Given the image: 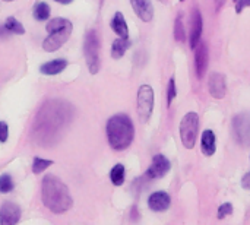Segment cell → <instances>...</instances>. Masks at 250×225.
Wrapping results in <instances>:
<instances>
[{"instance_id":"6da1fadb","label":"cell","mask_w":250,"mask_h":225,"mask_svg":"<svg viewBox=\"0 0 250 225\" xmlns=\"http://www.w3.org/2000/svg\"><path fill=\"white\" fill-rule=\"evenodd\" d=\"M67 105L69 104L56 100L42 105L32 126V133L40 145H48L50 142H56V139H59V133L67 124L70 117V107Z\"/></svg>"},{"instance_id":"7a4b0ae2","label":"cell","mask_w":250,"mask_h":225,"mask_svg":"<svg viewBox=\"0 0 250 225\" xmlns=\"http://www.w3.org/2000/svg\"><path fill=\"white\" fill-rule=\"evenodd\" d=\"M41 186L42 204L48 211H51L53 214H64L72 208V196L67 186L60 179L48 174L42 179Z\"/></svg>"},{"instance_id":"3957f363","label":"cell","mask_w":250,"mask_h":225,"mask_svg":"<svg viewBox=\"0 0 250 225\" xmlns=\"http://www.w3.org/2000/svg\"><path fill=\"white\" fill-rule=\"evenodd\" d=\"M135 136L133 123L126 114H116L107 122L108 143L116 151H123L130 146Z\"/></svg>"},{"instance_id":"277c9868","label":"cell","mask_w":250,"mask_h":225,"mask_svg":"<svg viewBox=\"0 0 250 225\" xmlns=\"http://www.w3.org/2000/svg\"><path fill=\"white\" fill-rule=\"evenodd\" d=\"M72 22L64 18H54L47 23L48 37L42 41V48L48 53L57 51L72 34Z\"/></svg>"},{"instance_id":"5b68a950","label":"cell","mask_w":250,"mask_h":225,"mask_svg":"<svg viewBox=\"0 0 250 225\" xmlns=\"http://www.w3.org/2000/svg\"><path fill=\"white\" fill-rule=\"evenodd\" d=\"M83 53H85V60L88 64V69L92 75L98 73L101 61H100V37L95 29L89 31L85 37V44H83Z\"/></svg>"},{"instance_id":"8992f818","label":"cell","mask_w":250,"mask_h":225,"mask_svg":"<svg viewBox=\"0 0 250 225\" xmlns=\"http://www.w3.org/2000/svg\"><path fill=\"white\" fill-rule=\"evenodd\" d=\"M198 129H199V117L196 113H188L183 120L180 122V138L182 143L186 149H193L198 138Z\"/></svg>"},{"instance_id":"52a82bcc","label":"cell","mask_w":250,"mask_h":225,"mask_svg":"<svg viewBox=\"0 0 250 225\" xmlns=\"http://www.w3.org/2000/svg\"><path fill=\"white\" fill-rule=\"evenodd\" d=\"M154 108V91L149 85H142L138 92V114L142 123H146Z\"/></svg>"},{"instance_id":"ba28073f","label":"cell","mask_w":250,"mask_h":225,"mask_svg":"<svg viewBox=\"0 0 250 225\" xmlns=\"http://www.w3.org/2000/svg\"><path fill=\"white\" fill-rule=\"evenodd\" d=\"M233 135L242 146L250 145V113L237 114L233 119Z\"/></svg>"},{"instance_id":"9c48e42d","label":"cell","mask_w":250,"mask_h":225,"mask_svg":"<svg viewBox=\"0 0 250 225\" xmlns=\"http://www.w3.org/2000/svg\"><path fill=\"white\" fill-rule=\"evenodd\" d=\"M22 211L13 202H4L0 208V225H16L21 220Z\"/></svg>"},{"instance_id":"30bf717a","label":"cell","mask_w":250,"mask_h":225,"mask_svg":"<svg viewBox=\"0 0 250 225\" xmlns=\"http://www.w3.org/2000/svg\"><path fill=\"white\" fill-rule=\"evenodd\" d=\"M170 168H171L170 161H168L164 155L158 154V155H155V157L152 158V164H151V167H149L148 171H146V177L151 179V180H154V179H161V177H164V176L170 171Z\"/></svg>"},{"instance_id":"8fae6325","label":"cell","mask_w":250,"mask_h":225,"mask_svg":"<svg viewBox=\"0 0 250 225\" xmlns=\"http://www.w3.org/2000/svg\"><path fill=\"white\" fill-rule=\"evenodd\" d=\"M208 88H209V92H211V95L214 98H217V100L224 98L226 92H227V79H226V76L223 73H220V72L211 73Z\"/></svg>"},{"instance_id":"7c38bea8","label":"cell","mask_w":250,"mask_h":225,"mask_svg":"<svg viewBox=\"0 0 250 225\" xmlns=\"http://www.w3.org/2000/svg\"><path fill=\"white\" fill-rule=\"evenodd\" d=\"M202 15L199 9H195L192 12V19H190V48H196L201 42V35H202Z\"/></svg>"},{"instance_id":"4fadbf2b","label":"cell","mask_w":250,"mask_h":225,"mask_svg":"<svg viewBox=\"0 0 250 225\" xmlns=\"http://www.w3.org/2000/svg\"><path fill=\"white\" fill-rule=\"evenodd\" d=\"M171 199L167 192H155L148 199V206L154 212H164L168 209Z\"/></svg>"},{"instance_id":"5bb4252c","label":"cell","mask_w":250,"mask_h":225,"mask_svg":"<svg viewBox=\"0 0 250 225\" xmlns=\"http://www.w3.org/2000/svg\"><path fill=\"white\" fill-rule=\"evenodd\" d=\"M135 13L142 19L144 22H149L154 18V7L149 0H132L130 1Z\"/></svg>"},{"instance_id":"9a60e30c","label":"cell","mask_w":250,"mask_h":225,"mask_svg":"<svg viewBox=\"0 0 250 225\" xmlns=\"http://www.w3.org/2000/svg\"><path fill=\"white\" fill-rule=\"evenodd\" d=\"M195 66H196V75L199 79L204 78L207 69H208V48L205 44H199L196 47V54H195Z\"/></svg>"},{"instance_id":"2e32d148","label":"cell","mask_w":250,"mask_h":225,"mask_svg":"<svg viewBox=\"0 0 250 225\" xmlns=\"http://www.w3.org/2000/svg\"><path fill=\"white\" fill-rule=\"evenodd\" d=\"M201 146H202V152L207 157H211L215 154L217 149V139L212 130H205L202 133V139H201Z\"/></svg>"},{"instance_id":"e0dca14e","label":"cell","mask_w":250,"mask_h":225,"mask_svg":"<svg viewBox=\"0 0 250 225\" xmlns=\"http://www.w3.org/2000/svg\"><path fill=\"white\" fill-rule=\"evenodd\" d=\"M111 28H113V31L120 38L127 40V37H129V28H127V23H126L125 16H123L122 12H116V15L113 16V19H111Z\"/></svg>"},{"instance_id":"ac0fdd59","label":"cell","mask_w":250,"mask_h":225,"mask_svg":"<svg viewBox=\"0 0 250 225\" xmlns=\"http://www.w3.org/2000/svg\"><path fill=\"white\" fill-rule=\"evenodd\" d=\"M67 60L64 59H57V60H51L48 63H44L40 67V72L42 75H59L60 72H63L67 67Z\"/></svg>"},{"instance_id":"d6986e66","label":"cell","mask_w":250,"mask_h":225,"mask_svg":"<svg viewBox=\"0 0 250 225\" xmlns=\"http://www.w3.org/2000/svg\"><path fill=\"white\" fill-rule=\"evenodd\" d=\"M129 47H130L129 38L127 40H125V38L114 40V42L111 45V56H113V59H122L125 56V53L127 51Z\"/></svg>"},{"instance_id":"ffe728a7","label":"cell","mask_w":250,"mask_h":225,"mask_svg":"<svg viewBox=\"0 0 250 225\" xmlns=\"http://www.w3.org/2000/svg\"><path fill=\"white\" fill-rule=\"evenodd\" d=\"M174 38L179 42H183L186 40V31H185V23H183V13H179L174 22Z\"/></svg>"},{"instance_id":"44dd1931","label":"cell","mask_w":250,"mask_h":225,"mask_svg":"<svg viewBox=\"0 0 250 225\" xmlns=\"http://www.w3.org/2000/svg\"><path fill=\"white\" fill-rule=\"evenodd\" d=\"M110 179L114 186H122L125 183V167L122 164H116L110 173Z\"/></svg>"},{"instance_id":"7402d4cb","label":"cell","mask_w":250,"mask_h":225,"mask_svg":"<svg viewBox=\"0 0 250 225\" xmlns=\"http://www.w3.org/2000/svg\"><path fill=\"white\" fill-rule=\"evenodd\" d=\"M34 18L37 20H47L50 18V6L44 1L37 3L34 7Z\"/></svg>"},{"instance_id":"603a6c76","label":"cell","mask_w":250,"mask_h":225,"mask_svg":"<svg viewBox=\"0 0 250 225\" xmlns=\"http://www.w3.org/2000/svg\"><path fill=\"white\" fill-rule=\"evenodd\" d=\"M4 28L9 32H13V34H25V28L22 26V23L19 20H16L15 18H12V16L6 19Z\"/></svg>"},{"instance_id":"cb8c5ba5","label":"cell","mask_w":250,"mask_h":225,"mask_svg":"<svg viewBox=\"0 0 250 225\" xmlns=\"http://www.w3.org/2000/svg\"><path fill=\"white\" fill-rule=\"evenodd\" d=\"M51 164H53V161H50V160L34 158V163H32V171H34V174H40V173H42L45 168H48Z\"/></svg>"},{"instance_id":"d4e9b609","label":"cell","mask_w":250,"mask_h":225,"mask_svg":"<svg viewBox=\"0 0 250 225\" xmlns=\"http://www.w3.org/2000/svg\"><path fill=\"white\" fill-rule=\"evenodd\" d=\"M13 190V182L9 174H3L0 177V193H9Z\"/></svg>"},{"instance_id":"484cf974","label":"cell","mask_w":250,"mask_h":225,"mask_svg":"<svg viewBox=\"0 0 250 225\" xmlns=\"http://www.w3.org/2000/svg\"><path fill=\"white\" fill-rule=\"evenodd\" d=\"M176 95H177L176 81H174V78H171V79L168 81V88H167V104H168V105H170V104H171V101L176 98Z\"/></svg>"},{"instance_id":"4316f807","label":"cell","mask_w":250,"mask_h":225,"mask_svg":"<svg viewBox=\"0 0 250 225\" xmlns=\"http://www.w3.org/2000/svg\"><path fill=\"white\" fill-rule=\"evenodd\" d=\"M231 214H233V205H231V204H223V205L218 208L217 217H218V220H224V218H227V217L231 215Z\"/></svg>"},{"instance_id":"83f0119b","label":"cell","mask_w":250,"mask_h":225,"mask_svg":"<svg viewBox=\"0 0 250 225\" xmlns=\"http://www.w3.org/2000/svg\"><path fill=\"white\" fill-rule=\"evenodd\" d=\"M7 136H9V129H7V124L4 122H0V142L4 143L7 141Z\"/></svg>"},{"instance_id":"f1b7e54d","label":"cell","mask_w":250,"mask_h":225,"mask_svg":"<svg viewBox=\"0 0 250 225\" xmlns=\"http://www.w3.org/2000/svg\"><path fill=\"white\" fill-rule=\"evenodd\" d=\"M245 7H250V0H248V1L240 0L239 3H236V12H237V13H242V10H243Z\"/></svg>"},{"instance_id":"f546056e","label":"cell","mask_w":250,"mask_h":225,"mask_svg":"<svg viewBox=\"0 0 250 225\" xmlns=\"http://www.w3.org/2000/svg\"><path fill=\"white\" fill-rule=\"evenodd\" d=\"M242 186H243V189L250 190V171L249 173H246L245 177L242 179Z\"/></svg>"},{"instance_id":"4dcf8cb0","label":"cell","mask_w":250,"mask_h":225,"mask_svg":"<svg viewBox=\"0 0 250 225\" xmlns=\"http://www.w3.org/2000/svg\"><path fill=\"white\" fill-rule=\"evenodd\" d=\"M7 35H9V31H7L4 26H0V40H1V38H6Z\"/></svg>"}]
</instances>
